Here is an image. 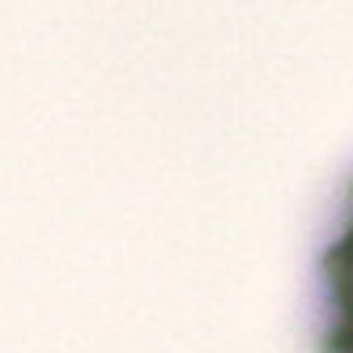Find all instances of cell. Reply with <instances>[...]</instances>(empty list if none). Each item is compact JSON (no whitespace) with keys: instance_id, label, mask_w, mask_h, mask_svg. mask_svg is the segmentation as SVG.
<instances>
[{"instance_id":"obj_1","label":"cell","mask_w":353,"mask_h":353,"mask_svg":"<svg viewBox=\"0 0 353 353\" xmlns=\"http://www.w3.org/2000/svg\"><path fill=\"white\" fill-rule=\"evenodd\" d=\"M323 353H353V192L323 251Z\"/></svg>"}]
</instances>
